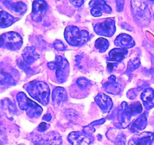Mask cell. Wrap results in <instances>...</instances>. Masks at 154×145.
Returning <instances> with one entry per match:
<instances>
[{"instance_id":"cell-1","label":"cell","mask_w":154,"mask_h":145,"mask_svg":"<svg viewBox=\"0 0 154 145\" xmlns=\"http://www.w3.org/2000/svg\"><path fill=\"white\" fill-rule=\"evenodd\" d=\"M23 88L29 95L41 104L46 106L49 102L50 88L47 83L42 81H32L26 84Z\"/></svg>"},{"instance_id":"cell-2","label":"cell","mask_w":154,"mask_h":145,"mask_svg":"<svg viewBox=\"0 0 154 145\" xmlns=\"http://www.w3.org/2000/svg\"><path fill=\"white\" fill-rule=\"evenodd\" d=\"M64 38L72 46H81L89 40L90 35L88 31L81 30L77 26H68L65 29Z\"/></svg>"},{"instance_id":"cell-3","label":"cell","mask_w":154,"mask_h":145,"mask_svg":"<svg viewBox=\"0 0 154 145\" xmlns=\"http://www.w3.org/2000/svg\"><path fill=\"white\" fill-rule=\"evenodd\" d=\"M17 101L20 110H25L28 117L31 119H35L41 116L42 113V108L40 105L32 101L25 94V93L19 92L17 94Z\"/></svg>"},{"instance_id":"cell-4","label":"cell","mask_w":154,"mask_h":145,"mask_svg":"<svg viewBox=\"0 0 154 145\" xmlns=\"http://www.w3.org/2000/svg\"><path fill=\"white\" fill-rule=\"evenodd\" d=\"M48 67L51 70H55L56 78L59 82H66L69 73V65L66 58L60 55L56 56L54 61L48 63Z\"/></svg>"},{"instance_id":"cell-5","label":"cell","mask_w":154,"mask_h":145,"mask_svg":"<svg viewBox=\"0 0 154 145\" xmlns=\"http://www.w3.org/2000/svg\"><path fill=\"white\" fill-rule=\"evenodd\" d=\"M131 5L135 21L142 26L147 25L151 16L146 2L143 1H131Z\"/></svg>"},{"instance_id":"cell-6","label":"cell","mask_w":154,"mask_h":145,"mask_svg":"<svg viewBox=\"0 0 154 145\" xmlns=\"http://www.w3.org/2000/svg\"><path fill=\"white\" fill-rule=\"evenodd\" d=\"M116 122L114 125L118 128H128L131 124V119L132 115L128 110V104L127 102H122L120 106L116 110Z\"/></svg>"},{"instance_id":"cell-7","label":"cell","mask_w":154,"mask_h":145,"mask_svg":"<svg viewBox=\"0 0 154 145\" xmlns=\"http://www.w3.org/2000/svg\"><path fill=\"white\" fill-rule=\"evenodd\" d=\"M94 30L97 35L101 36L111 37L116 32L115 20L112 17L104 18L102 21L94 25Z\"/></svg>"},{"instance_id":"cell-8","label":"cell","mask_w":154,"mask_h":145,"mask_svg":"<svg viewBox=\"0 0 154 145\" xmlns=\"http://www.w3.org/2000/svg\"><path fill=\"white\" fill-rule=\"evenodd\" d=\"M4 48L11 51H16L21 48L23 45V39L19 33L16 32H8L2 34Z\"/></svg>"},{"instance_id":"cell-9","label":"cell","mask_w":154,"mask_h":145,"mask_svg":"<svg viewBox=\"0 0 154 145\" xmlns=\"http://www.w3.org/2000/svg\"><path fill=\"white\" fill-rule=\"evenodd\" d=\"M33 141L41 145H61L62 137L57 131H50L45 134H41V135L36 134L34 137Z\"/></svg>"},{"instance_id":"cell-10","label":"cell","mask_w":154,"mask_h":145,"mask_svg":"<svg viewBox=\"0 0 154 145\" xmlns=\"http://www.w3.org/2000/svg\"><path fill=\"white\" fill-rule=\"evenodd\" d=\"M68 141L72 145H91L94 138L86 133L72 131L67 137Z\"/></svg>"},{"instance_id":"cell-11","label":"cell","mask_w":154,"mask_h":145,"mask_svg":"<svg viewBox=\"0 0 154 145\" xmlns=\"http://www.w3.org/2000/svg\"><path fill=\"white\" fill-rule=\"evenodd\" d=\"M48 9V4L43 0H37L32 2L31 18L35 22H40Z\"/></svg>"},{"instance_id":"cell-12","label":"cell","mask_w":154,"mask_h":145,"mask_svg":"<svg viewBox=\"0 0 154 145\" xmlns=\"http://www.w3.org/2000/svg\"><path fill=\"white\" fill-rule=\"evenodd\" d=\"M89 6L91 7V14L94 17H100L102 12L104 11L106 14H110L112 9L103 0H93L89 2Z\"/></svg>"},{"instance_id":"cell-13","label":"cell","mask_w":154,"mask_h":145,"mask_svg":"<svg viewBox=\"0 0 154 145\" xmlns=\"http://www.w3.org/2000/svg\"><path fill=\"white\" fill-rule=\"evenodd\" d=\"M153 140L154 133L145 131L131 137L128 141V145H151Z\"/></svg>"},{"instance_id":"cell-14","label":"cell","mask_w":154,"mask_h":145,"mask_svg":"<svg viewBox=\"0 0 154 145\" xmlns=\"http://www.w3.org/2000/svg\"><path fill=\"white\" fill-rule=\"evenodd\" d=\"M94 100L103 113H108L112 110L113 103L112 101V99L106 94H103V93H99L94 97Z\"/></svg>"},{"instance_id":"cell-15","label":"cell","mask_w":154,"mask_h":145,"mask_svg":"<svg viewBox=\"0 0 154 145\" xmlns=\"http://www.w3.org/2000/svg\"><path fill=\"white\" fill-rule=\"evenodd\" d=\"M114 44L119 48L128 49L131 48L135 45V42L131 35L125 33H121L116 38Z\"/></svg>"},{"instance_id":"cell-16","label":"cell","mask_w":154,"mask_h":145,"mask_svg":"<svg viewBox=\"0 0 154 145\" xmlns=\"http://www.w3.org/2000/svg\"><path fill=\"white\" fill-rule=\"evenodd\" d=\"M39 54L36 52L35 48L33 47H26L23 49V53H22V58L23 61L26 66H29L31 64L36 61L39 58Z\"/></svg>"},{"instance_id":"cell-17","label":"cell","mask_w":154,"mask_h":145,"mask_svg":"<svg viewBox=\"0 0 154 145\" xmlns=\"http://www.w3.org/2000/svg\"><path fill=\"white\" fill-rule=\"evenodd\" d=\"M103 89L112 94H119L122 90L121 85L116 80L115 76H109L108 81L103 85Z\"/></svg>"},{"instance_id":"cell-18","label":"cell","mask_w":154,"mask_h":145,"mask_svg":"<svg viewBox=\"0 0 154 145\" xmlns=\"http://www.w3.org/2000/svg\"><path fill=\"white\" fill-rule=\"evenodd\" d=\"M128 54V50L122 48H113L109 52L107 60L112 63H119L122 62Z\"/></svg>"},{"instance_id":"cell-19","label":"cell","mask_w":154,"mask_h":145,"mask_svg":"<svg viewBox=\"0 0 154 145\" xmlns=\"http://www.w3.org/2000/svg\"><path fill=\"white\" fill-rule=\"evenodd\" d=\"M142 102L143 103V106L146 107L147 110H150L154 106V90L150 88H146L143 91L140 95Z\"/></svg>"},{"instance_id":"cell-20","label":"cell","mask_w":154,"mask_h":145,"mask_svg":"<svg viewBox=\"0 0 154 145\" xmlns=\"http://www.w3.org/2000/svg\"><path fill=\"white\" fill-rule=\"evenodd\" d=\"M67 100L66 90L62 87H56L52 91V101L57 106H60Z\"/></svg>"},{"instance_id":"cell-21","label":"cell","mask_w":154,"mask_h":145,"mask_svg":"<svg viewBox=\"0 0 154 145\" xmlns=\"http://www.w3.org/2000/svg\"><path fill=\"white\" fill-rule=\"evenodd\" d=\"M147 124V119L144 114L140 115L139 117L130 124V131L135 134H139V131L144 129Z\"/></svg>"},{"instance_id":"cell-22","label":"cell","mask_w":154,"mask_h":145,"mask_svg":"<svg viewBox=\"0 0 154 145\" xmlns=\"http://www.w3.org/2000/svg\"><path fill=\"white\" fill-rule=\"evenodd\" d=\"M4 4L6 5L7 8L11 11H13L16 14L20 15H23L27 10L26 5L23 2H11V1H6L4 2Z\"/></svg>"},{"instance_id":"cell-23","label":"cell","mask_w":154,"mask_h":145,"mask_svg":"<svg viewBox=\"0 0 154 145\" xmlns=\"http://www.w3.org/2000/svg\"><path fill=\"white\" fill-rule=\"evenodd\" d=\"M106 137L116 145H125L126 136L122 132H116L115 130L109 129L106 133Z\"/></svg>"},{"instance_id":"cell-24","label":"cell","mask_w":154,"mask_h":145,"mask_svg":"<svg viewBox=\"0 0 154 145\" xmlns=\"http://www.w3.org/2000/svg\"><path fill=\"white\" fill-rule=\"evenodd\" d=\"M17 20V18L5 11H0V27L6 28L10 26Z\"/></svg>"},{"instance_id":"cell-25","label":"cell","mask_w":154,"mask_h":145,"mask_svg":"<svg viewBox=\"0 0 154 145\" xmlns=\"http://www.w3.org/2000/svg\"><path fill=\"white\" fill-rule=\"evenodd\" d=\"M109 41L104 38H99L95 41V43H94L95 48L98 50L100 53L105 52L109 48Z\"/></svg>"},{"instance_id":"cell-26","label":"cell","mask_w":154,"mask_h":145,"mask_svg":"<svg viewBox=\"0 0 154 145\" xmlns=\"http://www.w3.org/2000/svg\"><path fill=\"white\" fill-rule=\"evenodd\" d=\"M14 84H15V81L10 73L4 72H0V85H13Z\"/></svg>"},{"instance_id":"cell-27","label":"cell","mask_w":154,"mask_h":145,"mask_svg":"<svg viewBox=\"0 0 154 145\" xmlns=\"http://www.w3.org/2000/svg\"><path fill=\"white\" fill-rule=\"evenodd\" d=\"M128 110L132 116H135L137 114H140L143 111V107L140 102H134L131 104L128 105Z\"/></svg>"},{"instance_id":"cell-28","label":"cell","mask_w":154,"mask_h":145,"mask_svg":"<svg viewBox=\"0 0 154 145\" xmlns=\"http://www.w3.org/2000/svg\"><path fill=\"white\" fill-rule=\"evenodd\" d=\"M139 66H140V60H139V59L138 58L132 59V60H131L129 62H128L126 72L127 73H128V72H131L132 71H134V69H137Z\"/></svg>"},{"instance_id":"cell-29","label":"cell","mask_w":154,"mask_h":145,"mask_svg":"<svg viewBox=\"0 0 154 145\" xmlns=\"http://www.w3.org/2000/svg\"><path fill=\"white\" fill-rule=\"evenodd\" d=\"M76 84L82 89H85V88H88L91 85L89 81L85 79V78H79V79H78L76 80Z\"/></svg>"},{"instance_id":"cell-30","label":"cell","mask_w":154,"mask_h":145,"mask_svg":"<svg viewBox=\"0 0 154 145\" xmlns=\"http://www.w3.org/2000/svg\"><path fill=\"white\" fill-rule=\"evenodd\" d=\"M53 46H54V48H55L57 51H63L66 49V47L65 46L63 42H62V41L60 40H56L55 42H54V44H53Z\"/></svg>"},{"instance_id":"cell-31","label":"cell","mask_w":154,"mask_h":145,"mask_svg":"<svg viewBox=\"0 0 154 145\" xmlns=\"http://www.w3.org/2000/svg\"><path fill=\"white\" fill-rule=\"evenodd\" d=\"M140 89H141V88H134V89L130 90V91H128V93H127V97H128V98L134 99V97H136V95H137V94H138L139 91H139V90H140Z\"/></svg>"},{"instance_id":"cell-32","label":"cell","mask_w":154,"mask_h":145,"mask_svg":"<svg viewBox=\"0 0 154 145\" xmlns=\"http://www.w3.org/2000/svg\"><path fill=\"white\" fill-rule=\"evenodd\" d=\"M84 2H85L83 0H70L69 1V3L75 8H80L83 5Z\"/></svg>"},{"instance_id":"cell-33","label":"cell","mask_w":154,"mask_h":145,"mask_svg":"<svg viewBox=\"0 0 154 145\" xmlns=\"http://www.w3.org/2000/svg\"><path fill=\"white\" fill-rule=\"evenodd\" d=\"M124 3H125V1H123V0H117L116 1V11L118 12H122L123 11Z\"/></svg>"},{"instance_id":"cell-34","label":"cell","mask_w":154,"mask_h":145,"mask_svg":"<svg viewBox=\"0 0 154 145\" xmlns=\"http://www.w3.org/2000/svg\"><path fill=\"white\" fill-rule=\"evenodd\" d=\"M49 126L50 125H48V124L45 123V122H42V123L38 126V131L41 133L45 132V131L49 128Z\"/></svg>"},{"instance_id":"cell-35","label":"cell","mask_w":154,"mask_h":145,"mask_svg":"<svg viewBox=\"0 0 154 145\" xmlns=\"http://www.w3.org/2000/svg\"><path fill=\"white\" fill-rule=\"evenodd\" d=\"M7 141V138L5 134L2 131H0V145H4Z\"/></svg>"},{"instance_id":"cell-36","label":"cell","mask_w":154,"mask_h":145,"mask_svg":"<svg viewBox=\"0 0 154 145\" xmlns=\"http://www.w3.org/2000/svg\"><path fill=\"white\" fill-rule=\"evenodd\" d=\"M105 120H106V119H99V120H97V121H95V122H91V123H90L89 125H91V126H92V127H95L96 125H101V124L104 123V122H105Z\"/></svg>"},{"instance_id":"cell-37","label":"cell","mask_w":154,"mask_h":145,"mask_svg":"<svg viewBox=\"0 0 154 145\" xmlns=\"http://www.w3.org/2000/svg\"><path fill=\"white\" fill-rule=\"evenodd\" d=\"M121 26H122V29H125L128 31H133L132 26H130V24H128V23H122V24H121Z\"/></svg>"},{"instance_id":"cell-38","label":"cell","mask_w":154,"mask_h":145,"mask_svg":"<svg viewBox=\"0 0 154 145\" xmlns=\"http://www.w3.org/2000/svg\"><path fill=\"white\" fill-rule=\"evenodd\" d=\"M118 63H112V62H108L107 63V69L109 71H112L113 69V68L115 66H117Z\"/></svg>"},{"instance_id":"cell-39","label":"cell","mask_w":154,"mask_h":145,"mask_svg":"<svg viewBox=\"0 0 154 145\" xmlns=\"http://www.w3.org/2000/svg\"><path fill=\"white\" fill-rule=\"evenodd\" d=\"M51 115L50 113H48V114L44 115V116L42 117V119L45 121H47V122H50L51 120Z\"/></svg>"},{"instance_id":"cell-40","label":"cell","mask_w":154,"mask_h":145,"mask_svg":"<svg viewBox=\"0 0 154 145\" xmlns=\"http://www.w3.org/2000/svg\"><path fill=\"white\" fill-rule=\"evenodd\" d=\"M3 46V40H2V36L0 35V48H2Z\"/></svg>"},{"instance_id":"cell-41","label":"cell","mask_w":154,"mask_h":145,"mask_svg":"<svg viewBox=\"0 0 154 145\" xmlns=\"http://www.w3.org/2000/svg\"><path fill=\"white\" fill-rule=\"evenodd\" d=\"M35 145H41V144H38V143H36V144H35Z\"/></svg>"},{"instance_id":"cell-42","label":"cell","mask_w":154,"mask_h":145,"mask_svg":"<svg viewBox=\"0 0 154 145\" xmlns=\"http://www.w3.org/2000/svg\"><path fill=\"white\" fill-rule=\"evenodd\" d=\"M19 145H24V144H19Z\"/></svg>"},{"instance_id":"cell-43","label":"cell","mask_w":154,"mask_h":145,"mask_svg":"<svg viewBox=\"0 0 154 145\" xmlns=\"http://www.w3.org/2000/svg\"><path fill=\"white\" fill-rule=\"evenodd\" d=\"M0 117H1V115H0Z\"/></svg>"}]
</instances>
